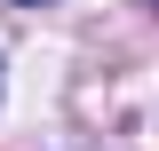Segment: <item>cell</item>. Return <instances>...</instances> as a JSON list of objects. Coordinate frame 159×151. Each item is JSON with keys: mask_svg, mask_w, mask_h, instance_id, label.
<instances>
[{"mask_svg": "<svg viewBox=\"0 0 159 151\" xmlns=\"http://www.w3.org/2000/svg\"><path fill=\"white\" fill-rule=\"evenodd\" d=\"M16 8H40V0H16Z\"/></svg>", "mask_w": 159, "mask_h": 151, "instance_id": "1", "label": "cell"}]
</instances>
